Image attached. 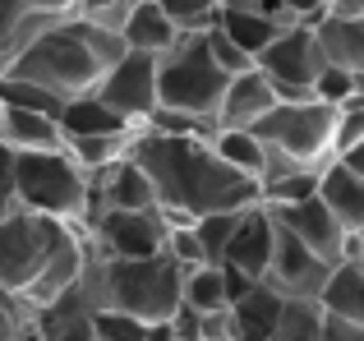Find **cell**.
Wrapping results in <instances>:
<instances>
[{
	"mask_svg": "<svg viewBox=\"0 0 364 341\" xmlns=\"http://www.w3.org/2000/svg\"><path fill=\"white\" fill-rule=\"evenodd\" d=\"M332 125H337V107L328 102H277L249 134L263 144V153L282 157L291 166L323 170L332 162Z\"/></svg>",
	"mask_w": 364,
	"mask_h": 341,
	"instance_id": "6",
	"label": "cell"
},
{
	"mask_svg": "<svg viewBox=\"0 0 364 341\" xmlns=\"http://www.w3.org/2000/svg\"><path fill=\"white\" fill-rule=\"evenodd\" d=\"M272 235H277L272 212H267L263 203L245 207L240 222H235L231 244H226V254H222V263L235 268V272H245L249 281H263L267 277V259H272Z\"/></svg>",
	"mask_w": 364,
	"mask_h": 341,
	"instance_id": "16",
	"label": "cell"
},
{
	"mask_svg": "<svg viewBox=\"0 0 364 341\" xmlns=\"http://www.w3.org/2000/svg\"><path fill=\"white\" fill-rule=\"evenodd\" d=\"M97 97L107 111H116L124 125L143 129L148 116L157 111V55H143V51H124L107 74L102 83L88 92Z\"/></svg>",
	"mask_w": 364,
	"mask_h": 341,
	"instance_id": "10",
	"label": "cell"
},
{
	"mask_svg": "<svg viewBox=\"0 0 364 341\" xmlns=\"http://www.w3.org/2000/svg\"><path fill=\"white\" fill-rule=\"evenodd\" d=\"M217 268H222V281H226V305H231V300H240L249 286H254V281L245 277V272H235V268H226V263H217Z\"/></svg>",
	"mask_w": 364,
	"mask_h": 341,
	"instance_id": "45",
	"label": "cell"
},
{
	"mask_svg": "<svg viewBox=\"0 0 364 341\" xmlns=\"http://www.w3.org/2000/svg\"><path fill=\"white\" fill-rule=\"evenodd\" d=\"M337 14H364V0H332Z\"/></svg>",
	"mask_w": 364,
	"mask_h": 341,
	"instance_id": "47",
	"label": "cell"
},
{
	"mask_svg": "<svg viewBox=\"0 0 364 341\" xmlns=\"http://www.w3.org/2000/svg\"><path fill=\"white\" fill-rule=\"evenodd\" d=\"M272 107H277V92L258 70L231 74L222 92V107H217V129H254Z\"/></svg>",
	"mask_w": 364,
	"mask_h": 341,
	"instance_id": "18",
	"label": "cell"
},
{
	"mask_svg": "<svg viewBox=\"0 0 364 341\" xmlns=\"http://www.w3.org/2000/svg\"><path fill=\"white\" fill-rule=\"evenodd\" d=\"M282 305L286 300L277 296L267 281H254L240 300L226 305V318H231V341H267L282 318Z\"/></svg>",
	"mask_w": 364,
	"mask_h": 341,
	"instance_id": "20",
	"label": "cell"
},
{
	"mask_svg": "<svg viewBox=\"0 0 364 341\" xmlns=\"http://www.w3.org/2000/svg\"><path fill=\"white\" fill-rule=\"evenodd\" d=\"M346 162H350V166H355L360 175H364V144L355 148V153H346ZM355 254H360V259H364V235H360V240H355Z\"/></svg>",
	"mask_w": 364,
	"mask_h": 341,
	"instance_id": "46",
	"label": "cell"
},
{
	"mask_svg": "<svg viewBox=\"0 0 364 341\" xmlns=\"http://www.w3.org/2000/svg\"><path fill=\"white\" fill-rule=\"evenodd\" d=\"M152 5H157L180 33H208V28L217 23V14H222L217 0H152Z\"/></svg>",
	"mask_w": 364,
	"mask_h": 341,
	"instance_id": "33",
	"label": "cell"
},
{
	"mask_svg": "<svg viewBox=\"0 0 364 341\" xmlns=\"http://www.w3.org/2000/svg\"><path fill=\"white\" fill-rule=\"evenodd\" d=\"M79 18L74 0H0V74L51 28Z\"/></svg>",
	"mask_w": 364,
	"mask_h": 341,
	"instance_id": "11",
	"label": "cell"
},
{
	"mask_svg": "<svg viewBox=\"0 0 364 341\" xmlns=\"http://www.w3.org/2000/svg\"><path fill=\"white\" fill-rule=\"evenodd\" d=\"M318 309L332 318H346V323H355L364 332V259L360 254H350V259H341L332 268L328 286L318 296Z\"/></svg>",
	"mask_w": 364,
	"mask_h": 341,
	"instance_id": "21",
	"label": "cell"
},
{
	"mask_svg": "<svg viewBox=\"0 0 364 341\" xmlns=\"http://www.w3.org/2000/svg\"><path fill=\"white\" fill-rule=\"evenodd\" d=\"M203 42H208V55H213V65H217L222 74H245V70H254V60H249L240 46H235L231 37L222 33V28H208Z\"/></svg>",
	"mask_w": 364,
	"mask_h": 341,
	"instance_id": "37",
	"label": "cell"
},
{
	"mask_svg": "<svg viewBox=\"0 0 364 341\" xmlns=\"http://www.w3.org/2000/svg\"><path fill=\"white\" fill-rule=\"evenodd\" d=\"M328 277H332V263H323L318 254L304 249L291 231H282V226H277V235H272V259H267V277H263L267 286H272L282 300H318L323 286H328Z\"/></svg>",
	"mask_w": 364,
	"mask_h": 341,
	"instance_id": "12",
	"label": "cell"
},
{
	"mask_svg": "<svg viewBox=\"0 0 364 341\" xmlns=\"http://www.w3.org/2000/svg\"><path fill=\"white\" fill-rule=\"evenodd\" d=\"M350 92H355V74H346V70H332V65H323V74L314 79V102L341 107Z\"/></svg>",
	"mask_w": 364,
	"mask_h": 341,
	"instance_id": "38",
	"label": "cell"
},
{
	"mask_svg": "<svg viewBox=\"0 0 364 341\" xmlns=\"http://www.w3.org/2000/svg\"><path fill=\"white\" fill-rule=\"evenodd\" d=\"M355 92H360V97H364V74H360V79H355Z\"/></svg>",
	"mask_w": 364,
	"mask_h": 341,
	"instance_id": "50",
	"label": "cell"
},
{
	"mask_svg": "<svg viewBox=\"0 0 364 341\" xmlns=\"http://www.w3.org/2000/svg\"><path fill=\"white\" fill-rule=\"evenodd\" d=\"M176 37H180V28L171 23V18L161 14L152 0H143V5L134 9L129 18H124V28H120L124 51H143V55H161V51H171V46H176Z\"/></svg>",
	"mask_w": 364,
	"mask_h": 341,
	"instance_id": "24",
	"label": "cell"
},
{
	"mask_svg": "<svg viewBox=\"0 0 364 341\" xmlns=\"http://www.w3.org/2000/svg\"><path fill=\"white\" fill-rule=\"evenodd\" d=\"M314 37H318V51L323 65L332 70H346V74H364V14H323L314 23Z\"/></svg>",
	"mask_w": 364,
	"mask_h": 341,
	"instance_id": "19",
	"label": "cell"
},
{
	"mask_svg": "<svg viewBox=\"0 0 364 341\" xmlns=\"http://www.w3.org/2000/svg\"><path fill=\"white\" fill-rule=\"evenodd\" d=\"M360 144H364V97H360V92H350V97L337 107V125H332V153L346 157V153H355Z\"/></svg>",
	"mask_w": 364,
	"mask_h": 341,
	"instance_id": "34",
	"label": "cell"
},
{
	"mask_svg": "<svg viewBox=\"0 0 364 341\" xmlns=\"http://www.w3.org/2000/svg\"><path fill=\"white\" fill-rule=\"evenodd\" d=\"M60 134H134V125H124L97 97H74L60 111Z\"/></svg>",
	"mask_w": 364,
	"mask_h": 341,
	"instance_id": "26",
	"label": "cell"
},
{
	"mask_svg": "<svg viewBox=\"0 0 364 341\" xmlns=\"http://www.w3.org/2000/svg\"><path fill=\"white\" fill-rule=\"evenodd\" d=\"M318 194V170H291V175H277L267 185H258V203L263 207H286V203H304V198Z\"/></svg>",
	"mask_w": 364,
	"mask_h": 341,
	"instance_id": "31",
	"label": "cell"
},
{
	"mask_svg": "<svg viewBox=\"0 0 364 341\" xmlns=\"http://www.w3.org/2000/svg\"><path fill=\"white\" fill-rule=\"evenodd\" d=\"M74 226L55 222L42 212H9L0 222V291L18 305V296L28 291V281L42 272V263L51 259V249L70 235Z\"/></svg>",
	"mask_w": 364,
	"mask_h": 341,
	"instance_id": "7",
	"label": "cell"
},
{
	"mask_svg": "<svg viewBox=\"0 0 364 341\" xmlns=\"http://www.w3.org/2000/svg\"><path fill=\"white\" fill-rule=\"evenodd\" d=\"M139 134V129H134ZM134 134H65V153L74 157L88 175H97L102 166H111V162H120L124 153H129V139Z\"/></svg>",
	"mask_w": 364,
	"mask_h": 341,
	"instance_id": "27",
	"label": "cell"
},
{
	"mask_svg": "<svg viewBox=\"0 0 364 341\" xmlns=\"http://www.w3.org/2000/svg\"><path fill=\"white\" fill-rule=\"evenodd\" d=\"M180 263L171 254L152 259H107L88 244V263L79 277V296L88 309L129 314L139 323H166L180 305Z\"/></svg>",
	"mask_w": 364,
	"mask_h": 341,
	"instance_id": "3",
	"label": "cell"
},
{
	"mask_svg": "<svg viewBox=\"0 0 364 341\" xmlns=\"http://www.w3.org/2000/svg\"><path fill=\"white\" fill-rule=\"evenodd\" d=\"M124 157L148 175L166 222H198L208 212H240V207L258 203L254 180L231 170L213 153V144L198 134L139 129Z\"/></svg>",
	"mask_w": 364,
	"mask_h": 341,
	"instance_id": "1",
	"label": "cell"
},
{
	"mask_svg": "<svg viewBox=\"0 0 364 341\" xmlns=\"http://www.w3.org/2000/svg\"><path fill=\"white\" fill-rule=\"evenodd\" d=\"M0 125H5V102H0Z\"/></svg>",
	"mask_w": 364,
	"mask_h": 341,
	"instance_id": "51",
	"label": "cell"
},
{
	"mask_svg": "<svg viewBox=\"0 0 364 341\" xmlns=\"http://www.w3.org/2000/svg\"><path fill=\"white\" fill-rule=\"evenodd\" d=\"M166 217L161 207H148V212H129V207H97L88 212V222L79 226L83 240L92 244L107 259H152L166 244Z\"/></svg>",
	"mask_w": 364,
	"mask_h": 341,
	"instance_id": "9",
	"label": "cell"
},
{
	"mask_svg": "<svg viewBox=\"0 0 364 341\" xmlns=\"http://www.w3.org/2000/svg\"><path fill=\"white\" fill-rule=\"evenodd\" d=\"M254 70L272 83L277 102H309L314 79L323 74V51H318V37H314V23L286 28L272 46H263Z\"/></svg>",
	"mask_w": 364,
	"mask_h": 341,
	"instance_id": "8",
	"label": "cell"
},
{
	"mask_svg": "<svg viewBox=\"0 0 364 341\" xmlns=\"http://www.w3.org/2000/svg\"><path fill=\"white\" fill-rule=\"evenodd\" d=\"M14 341H33V318H28V328H23V332H18Z\"/></svg>",
	"mask_w": 364,
	"mask_h": 341,
	"instance_id": "49",
	"label": "cell"
},
{
	"mask_svg": "<svg viewBox=\"0 0 364 341\" xmlns=\"http://www.w3.org/2000/svg\"><path fill=\"white\" fill-rule=\"evenodd\" d=\"M240 212H245V207H240ZM240 212H208V217H198V222H189V231H194V240L203 244V259L208 263H222V254H226V244H231V235H235Z\"/></svg>",
	"mask_w": 364,
	"mask_h": 341,
	"instance_id": "32",
	"label": "cell"
},
{
	"mask_svg": "<svg viewBox=\"0 0 364 341\" xmlns=\"http://www.w3.org/2000/svg\"><path fill=\"white\" fill-rule=\"evenodd\" d=\"M272 212V222L282 226V231H291L295 240L304 244V249H314L323 263H332L337 268L341 259H350L355 254V244H350V235L337 226V217L328 212V207L318 203V194L304 198V203H286V207H267Z\"/></svg>",
	"mask_w": 364,
	"mask_h": 341,
	"instance_id": "13",
	"label": "cell"
},
{
	"mask_svg": "<svg viewBox=\"0 0 364 341\" xmlns=\"http://www.w3.org/2000/svg\"><path fill=\"white\" fill-rule=\"evenodd\" d=\"M282 5L295 23H318L323 14H332V0H282Z\"/></svg>",
	"mask_w": 364,
	"mask_h": 341,
	"instance_id": "42",
	"label": "cell"
},
{
	"mask_svg": "<svg viewBox=\"0 0 364 341\" xmlns=\"http://www.w3.org/2000/svg\"><path fill=\"white\" fill-rule=\"evenodd\" d=\"M83 263H88V240H83V231L74 226V231L51 249V259L42 263V272L28 281V291L18 296V309H23V314H37V309L55 305L60 296H70V291L79 286V277H83Z\"/></svg>",
	"mask_w": 364,
	"mask_h": 341,
	"instance_id": "14",
	"label": "cell"
},
{
	"mask_svg": "<svg viewBox=\"0 0 364 341\" xmlns=\"http://www.w3.org/2000/svg\"><path fill=\"white\" fill-rule=\"evenodd\" d=\"M180 305L198 309V314H213V309H226V281L217 263H198V268L180 272Z\"/></svg>",
	"mask_w": 364,
	"mask_h": 341,
	"instance_id": "28",
	"label": "cell"
},
{
	"mask_svg": "<svg viewBox=\"0 0 364 341\" xmlns=\"http://www.w3.org/2000/svg\"><path fill=\"white\" fill-rule=\"evenodd\" d=\"M0 144H5L9 153H51V148H60V144H65V134H60V120H55V116L5 107Z\"/></svg>",
	"mask_w": 364,
	"mask_h": 341,
	"instance_id": "23",
	"label": "cell"
},
{
	"mask_svg": "<svg viewBox=\"0 0 364 341\" xmlns=\"http://www.w3.org/2000/svg\"><path fill=\"white\" fill-rule=\"evenodd\" d=\"M318 328H323L318 300H286L282 318H277V328H272L267 341H318Z\"/></svg>",
	"mask_w": 364,
	"mask_h": 341,
	"instance_id": "30",
	"label": "cell"
},
{
	"mask_svg": "<svg viewBox=\"0 0 364 341\" xmlns=\"http://www.w3.org/2000/svg\"><path fill=\"white\" fill-rule=\"evenodd\" d=\"M226 79L231 74H222L213 65L203 33H180L176 46L157 55V107L217 129V107H222Z\"/></svg>",
	"mask_w": 364,
	"mask_h": 341,
	"instance_id": "4",
	"label": "cell"
},
{
	"mask_svg": "<svg viewBox=\"0 0 364 341\" xmlns=\"http://www.w3.org/2000/svg\"><path fill=\"white\" fill-rule=\"evenodd\" d=\"M222 9H258V0H217Z\"/></svg>",
	"mask_w": 364,
	"mask_h": 341,
	"instance_id": "48",
	"label": "cell"
},
{
	"mask_svg": "<svg viewBox=\"0 0 364 341\" xmlns=\"http://www.w3.org/2000/svg\"><path fill=\"white\" fill-rule=\"evenodd\" d=\"M9 212H18V198H14V153L0 144V222Z\"/></svg>",
	"mask_w": 364,
	"mask_h": 341,
	"instance_id": "39",
	"label": "cell"
},
{
	"mask_svg": "<svg viewBox=\"0 0 364 341\" xmlns=\"http://www.w3.org/2000/svg\"><path fill=\"white\" fill-rule=\"evenodd\" d=\"M318 203L337 217V226L350 235V244L364 235V175L346 157H332L318 170Z\"/></svg>",
	"mask_w": 364,
	"mask_h": 341,
	"instance_id": "15",
	"label": "cell"
},
{
	"mask_svg": "<svg viewBox=\"0 0 364 341\" xmlns=\"http://www.w3.org/2000/svg\"><path fill=\"white\" fill-rule=\"evenodd\" d=\"M14 198L23 212H42V217H55L65 226H83L92 180L65 148L14 153Z\"/></svg>",
	"mask_w": 364,
	"mask_h": 341,
	"instance_id": "5",
	"label": "cell"
},
{
	"mask_svg": "<svg viewBox=\"0 0 364 341\" xmlns=\"http://www.w3.org/2000/svg\"><path fill=\"white\" fill-rule=\"evenodd\" d=\"M318 341H364V332H360L355 323H346V318H332V314H323Z\"/></svg>",
	"mask_w": 364,
	"mask_h": 341,
	"instance_id": "44",
	"label": "cell"
},
{
	"mask_svg": "<svg viewBox=\"0 0 364 341\" xmlns=\"http://www.w3.org/2000/svg\"><path fill=\"white\" fill-rule=\"evenodd\" d=\"M213 28H222V33H226V37H231V42L249 55V60H258V55H263V46H272L277 37L286 33L282 23L263 18L258 9H222Z\"/></svg>",
	"mask_w": 364,
	"mask_h": 341,
	"instance_id": "25",
	"label": "cell"
},
{
	"mask_svg": "<svg viewBox=\"0 0 364 341\" xmlns=\"http://www.w3.org/2000/svg\"><path fill=\"white\" fill-rule=\"evenodd\" d=\"M198 341H231V318H226V309H213V314L198 318Z\"/></svg>",
	"mask_w": 364,
	"mask_h": 341,
	"instance_id": "43",
	"label": "cell"
},
{
	"mask_svg": "<svg viewBox=\"0 0 364 341\" xmlns=\"http://www.w3.org/2000/svg\"><path fill=\"white\" fill-rule=\"evenodd\" d=\"M198 318H203L198 309L176 305V314L166 318V323H171V337H176V341H198Z\"/></svg>",
	"mask_w": 364,
	"mask_h": 341,
	"instance_id": "41",
	"label": "cell"
},
{
	"mask_svg": "<svg viewBox=\"0 0 364 341\" xmlns=\"http://www.w3.org/2000/svg\"><path fill=\"white\" fill-rule=\"evenodd\" d=\"M213 153L222 157L231 170H240V175H249L258 185V170H263V144H258L249 129H213Z\"/></svg>",
	"mask_w": 364,
	"mask_h": 341,
	"instance_id": "29",
	"label": "cell"
},
{
	"mask_svg": "<svg viewBox=\"0 0 364 341\" xmlns=\"http://www.w3.org/2000/svg\"><path fill=\"white\" fill-rule=\"evenodd\" d=\"M120 55H124L120 33L70 18V23L51 28L46 37H37L5 74H14V79L33 83V88L51 92L60 102H74V97H88Z\"/></svg>",
	"mask_w": 364,
	"mask_h": 341,
	"instance_id": "2",
	"label": "cell"
},
{
	"mask_svg": "<svg viewBox=\"0 0 364 341\" xmlns=\"http://www.w3.org/2000/svg\"><path fill=\"white\" fill-rule=\"evenodd\" d=\"M92 341H148V323L111 309H92Z\"/></svg>",
	"mask_w": 364,
	"mask_h": 341,
	"instance_id": "36",
	"label": "cell"
},
{
	"mask_svg": "<svg viewBox=\"0 0 364 341\" xmlns=\"http://www.w3.org/2000/svg\"><path fill=\"white\" fill-rule=\"evenodd\" d=\"M33 318V341H92V309L83 305L79 291L60 296L55 305L37 309Z\"/></svg>",
	"mask_w": 364,
	"mask_h": 341,
	"instance_id": "22",
	"label": "cell"
},
{
	"mask_svg": "<svg viewBox=\"0 0 364 341\" xmlns=\"http://www.w3.org/2000/svg\"><path fill=\"white\" fill-rule=\"evenodd\" d=\"M23 328H28V314L5 296V291H0V341H14Z\"/></svg>",
	"mask_w": 364,
	"mask_h": 341,
	"instance_id": "40",
	"label": "cell"
},
{
	"mask_svg": "<svg viewBox=\"0 0 364 341\" xmlns=\"http://www.w3.org/2000/svg\"><path fill=\"white\" fill-rule=\"evenodd\" d=\"M139 5L143 0H74V9H79L83 23H97V28H107V33H120L124 18H129Z\"/></svg>",
	"mask_w": 364,
	"mask_h": 341,
	"instance_id": "35",
	"label": "cell"
},
{
	"mask_svg": "<svg viewBox=\"0 0 364 341\" xmlns=\"http://www.w3.org/2000/svg\"><path fill=\"white\" fill-rule=\"evenodd\" d=\"M88 180H92L88 212H97V207H129V212H148V207H157V194H152L148 175H143L129 157L102 166L97 175H88ZM83 222H88V217H83Z\"/></svg>",
	"mask_w": 364,
	"mask_h": 341,
	"instance_id": "17",
	"label": "cell"
}]
</instances>
